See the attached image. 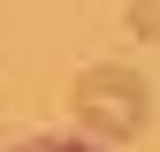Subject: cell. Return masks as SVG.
Wrapping results in <instances>:
<instances>
[{
    "mask_svg": "<svg viewBox=\"0 0 160 152\" xmlns=\"http://www.w3.org/2000/svg\"><path fill=\"white\" fill-rule=\"evenodd\" d=\"M145 114H152V91H145V76H137V69L99 61V69L76 76V122H92L99 137H137Z\"/></svg>",
    "mask_w": 160,
    "mask_h": 152,
    "instance_id": "6da1fadb",
    "label": "cell"
},
{
    "mask_svg": "<svg viewBox=\"0 0 160 152\" xmlns=\"http://www.w3.org/2000/svg\"><path fill=\"white\" fill-rule=\"evenodd\" d=\"M130 31L145 46H160V0H130Z\"/></svg>",
    "mask_w": 160,
    "mask_h": 152,
    "instance_id": "7a4b0ae2",
    "label": "cell"
},
{
    "mask_svg": "<svg viewBox=\"0 0 160 152\" xmlns=\"http://www.w3.org/2000/svg\"><path fill=\"white\" fill-rule=\"evenodd\" d=\"M15 152H107V145H92V137H23Z\"/></svg>",
    "mask_w": 160,
    "mask_h": 152,
    "instance_id": "3957f363",
    "label": "cell"
}]
</instances>
